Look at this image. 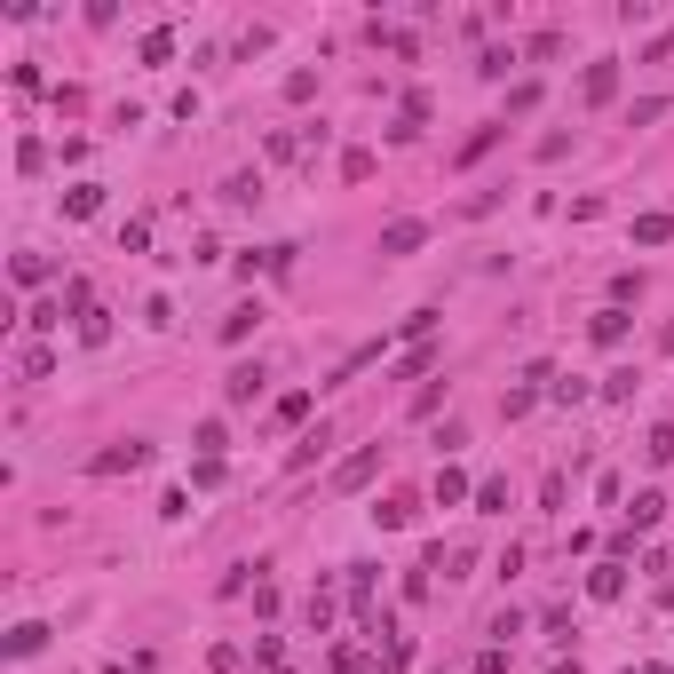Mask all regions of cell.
Instances as JSON below:
<instances>
[{"instance_id":"19","label":"cell","mask_w":674,"mask_h":674,"mask_svg":"<svg viewBox=\"0 0 674 674\" xmlns=\"http://www.w3.org/2000/svg\"><path fill=\"white\" fill-rule=\"evenodd\" d=\"M373 524H381V532H405V524H413V500H381Z\"/></svg>"},{"instance_id":"12","label":"cell","mask_w":674,"mask_h":674,"mask_svg":"<svg viewBox=\"0 0 674 674\" xmlns=\"http://www.w3.org/2000/svg\"><path fill=\"white\" fill-rule=\"evenodd\" d=\"M349 611H357V619L373 611V563H349Z\"/></svg>"},{"instance_id":"20","label":"cell","mask_w":674,"mask_h":674,"mask_svg":"<svg viewBox=\"0 0 674 674\" xmlns=\"http://www.w3.org/2000/svg\"><path fill=\"white\" fill-rule=\"evenodd\" d=\"M223 199H230V207H254V199H262V183H254V175H230Z\"/></svg>"},{"instance_id":"25","label":"cell","mask_w":674,"mask_h":674,"mask_svg":"<svg viewBox=\"0 0 674 674\" xmlns=\"http://www.w3.org/2000/svg\"><path fill=\"white\" fill-rule=\"evenodd\" d=\"M397 334H405V341H429V334H437V310H413V318H405Z\"/></svg>"},{"instance_id":"21","label":"cell","mask_w":674,"mask_h":674,"mask_svg":"<svg viewBox=\"0 0 674 674\" xmlns=\"http://www.w3.org/2000/svg\"><path fill=\"white\" fill-rule=\"evenodd\" d=\"M80 341H88V349H104V341H112V318H104V310H88V318H80Z\"/></svg>"},{"instance_id":"23","label":"cell","mask_w":674,"mask_h":674,"mask_svg":"<svg viewBox=\"0 0 674 674\" xmlns=\"http://www.w3.org/2000/svg\"><path fill=\"white\" fill-rule=\"evenodd\" d=\"M24 326H32V334H56V326H64V302H40V310H32Z\"/></svg>"},{"instance_id":"27","label":"cell","mask_w":674,"mask_h":674,"mask_svg":"<svg viewBox=\"0 0 674 674\" xmlns=\"http://www.w3.org/2000/svg\"><path fill=\"white\" fill-rule=\"evenodd\" d=\"M548 674H579V659H556V667H548Z\"/></svg>"},{"instance_id":"1","label":"cell","mask_w":674,"mask_h":674,"mask_svg":"<svg viewBox=\"0 0 674 674\" xmlns=\"http://www.w3.org/2000/svg\"><path fill=\"white\" fill-rule=\"evenodd\" d=\"M373 476H381V445H357V452L334 468V492H365Z\"/></svg>"},{"instance_id":"18","label":"cell","mask_w":674,"mask_h":674,"mask_svg":"<svg viewBox=\"0 0 674 674\" xmlns=\"http://www.w3.org/2000/svg\"><path fill=\"white\" fill-rule=\"evenodd\" d=\"M476 508H484V516H508V484L484 476V484H476Z\"/></svg>"},{"instance_id":"14","label":"cell","mask_w":674,"mask_h":674,"mask_svg":"<svg viewBox=\"0 0 674 674\" xmlns=\"http://www.w3.org/2000/svg\"><path fill=\"white\" fill-rule=\"evenodd\" d=\"M254 326H262V302H238V310L223 318V341H246Z\"/></svg>"},{"instance_id":"26","label":"cell","mask_w":674,"mask_h":674,"mask_svg":"<svg viewBox=\"0 0 674 674\" xmlns=\"http://www.w3.org/2000/svg\"><path fill=\"white\" fill-rule=\"evenodd\" d=\"M476 674H508V643H492V651L476 659Z\"/></svg>"},{"instance_id":"2","label":"cell","mask_w":674,"mask_h":674,"mask_svg":"<svg viewBox=\"0 0 674 674\" xmlns=\"http://www.w3.org/2000/svg\"><path fill=\"white\" fill-rule=\"evenodd\" d=\"M151 460V445L143 437H127V445H104L96 460H88V476H127V468H143Z\"/></svg>"},{"instance_id":"24","label":"cell","mask_w":674,"mask_h":674,"mask_svg":"<svg viewBox=\"0 0 674 674\" xmlns=\"http://www.w3.org/2000/svg\"><path fill=\"white\" fill-rule=\"evenodd\" d=\"M48 365H56L48 349H24V357H16V373H24V381H48Z\"/></svg>"},{"instance_id":"15","label":"cell","mask_w":674,"mask_h":674,"mask_svg":"<svg viewBox=\"0 0 674 674\" xmlns=\"http://www.w3.org/2000/svg\"><path fill=\"white\" fill-rule=\"evenodd\" d=\"M468 492H476V484H468V476H460V468H437V500H445V508H460V500H468Z\"/></svg>"},{"instance_id":"5","label":"cell","mask_w":674,"mask_h":674,"mask_svg":"<svg viewBox=\"0 0 674 674\" xmlns=\"http://www.w3.org/2000/svg\"><path fill=\"white\" fill-rule=\"evenodd\" d=\"M587 595H595V603H619V595H627V563L619 556L595 563V571H587Z\"/></svg>"},{"instance_id":"4","label":"cell","mask_w":674,"mask_h":674,"mask_svg":"<svg viewBox=\"0 0 674 674\" xmlns=\"http://www.w3.org/2000/svg\"><path fill=\"white\" fill-rule=\"evenodd\" d=\"M262 381H270L262 365H230V373H223V405H254V397H262Z\"/></svg>"},{"instance_id":"8","label":"cell","mask_w":674,"mask_h":674,"mask_svg":"<svg viewBox=\"0 0 674 674\" xmlns=\"http://www.w3.org/2000/svg\"><path fill=\"white\" fill-rule=\"evenodd\" d=\"M500 135H508V127H500V119H484V127H476V135H468V143H460L452 159H460V167H476V159H484V151H492Z\"/></svg>"},{"instance_id":"17","label":"cell","mask_w":674,"mask_h":674,"mask_svg":"<svg viewBox=\"0 0 674 674\" xmlns=\"http://www.w3.org/2000/svg\"><path fill=\"white\" fill-rule=\"evenodd\" d=\"M674 238V215H643V223H635V246H667Z\"/></svg>"},{"instance_id":"22","label":"cell","mask_w":674,"mask_h":674,"mask_svg":"<svg viewBox=\"0 0 674 674\" xmlns=\"http://www.w3.org/2000/svg\"><path fill=\"white\" fill-rule=\"evenodd\" d=\"M64 310H80V318H88V310H96V286H88V278H72V286H64Z\"/></svg>"},{"instance_id":"7","label":"cell","mask_w":674,"mask_h":674,"mask_svg":"<svg viewBox=\"0 0 674 674\" xmlns=\"http://www.w3.org/2000/svg\"><path fill=\"white\" fill-rule=\"evenodd\" d=\"M381 349H389V341H365V349H349V357L334 365V381H326V389H341V381H357L365 365H381Z\"/></svg>"},{"instance_id":"3","label":"cell","mask_w":674,"mask_h":674,"mask_svg":"<svg viewBox=\"0 0 674 674\" xmlns=\"http://www.w3.org/2000/svg\"><path fill=\"white\" fill-rule=\"evenodd\" d=\"M421 246H429V223H421V215H405V223L381 230V254H389V262H397V254H421Z\"/></svg>"},{"instance_id":"13","label":"cell","mask_w":674,"mask_h":674,"mask_svg":"<svg viewBox=\"0 0 674 674\" xmlns=\"http://www.w3.org/2000/svg\"><path fill=\"white\" fill-rule=\"evenodd\" d=\"M40 643H48V627H40V619H24V627H8V659H32Z\"/></svg>"},{"instance_id":"6","label":"cell","mask_w":674,"mask_h":674,"mask_svg":"<svg viewBox=\"0 0 674 674\" xmlns=\"http://www.w3.org/2000/svg\"><path fill=\"white\" fill-rule=\"evenodd\" d=\"M579 96H587V104H611V96H619V64H611V56H603V64H587Z\"/></svg>"},{"instance_id":"10","label":"cell","mask_w":674,"mask_h":674,"mask_svg":"<svg viewBox=\"0 0 674 674\" xmlns=\"http://www.w3.org/2000/svg\"><path fill=\"white\" fill-rule=\"evenodd\" d=\"M587 334L603 341V349H619V341H627V310H619V302H611V310H595V326H587Z\"/></svg>"},{"instance_id":"16","label":"cell","mask_w":674,"mask_h":674,"mask_svg":"<svg viewBox=\"0 0 674 674\" xmlns=\"http://www.w3.org/2000/svg\"><path fill=\"white\" fill-rule=\"evenodd\" d=\"M341 183H373V151H365V143L341 151Z\"/></svg>"},{"instance_id":"9","label":"cell","mask_w":674,"mask_h":674,"mask_svg":"<svg viewBox=\"0 0 674 674\" xmlns=\"http://www.w3.org/2000/svg\"><path fill=\"white\" fill-rule=\"evenodd\" d=\"M96 207H104V183H72V191H64V215H72V223H88Z\"/></svg>"},{"instance_id":"11","label":"cell","mask_w":674,"mask_h":674,"mask_svg":"<svg viewBox=\"0 0 674 674\" xmlns=\"http://www.w3.org/2000/svg\"><path fill=\"white\" fill-rule=\"evenodd\" d=\"M659 516H667V500H659V492H635V508H627V532H651Z\"/></svg>"}]
</instances>
